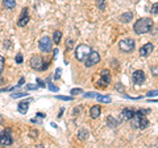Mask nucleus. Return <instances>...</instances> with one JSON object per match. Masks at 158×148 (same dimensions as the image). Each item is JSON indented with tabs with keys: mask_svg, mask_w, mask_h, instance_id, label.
Masks as SVG:
<instances>
[{
	"mask_svg": "<svg viewBox=\"0 0 158 148\" xmlns=\"http://www.w3.org/2000/svg\"><path fill=\"white\" fill-rule=\"evenodd\" d=\"M82 93H83V90H82L81 87L73 89V90H71V91H70V94H71V95H78V94H82Z\"/></svg>",
	"mask_w": 158,
	"mask_h": 148,
	"instance_id": "25",
	"label": "nucleus"
},
{
	"mask_svg": "<svg viewBox=\"0 0 158 148\" xmlns=\"http://www.w3.org/2000/svg\"><path fill=\"white\" fill-rule=\"evenodd\" d=\"M28 93H15V94H11V97H12L13 99L16 98H21V97H27Z\"/></svg>",
	"mask_w": 158,
	"mask_h": 148,
	"instance_id": "24",
	"label": "nucleus"
},
{
	"mask_svg": "<svg viewBox=\"0 0 158 148\" xmlns=\"http://www.w3.org/2000/svg\"><path fill=\"white\" fill-rule=\"evenodd\" d=\"M55 98H57V99H62V100H71V99H73V97H62V95H57Z\"/></svg>",
	"mask_w": 158,
	"mask_h": 148,
	"instance_id": "34",
	"label": "nucleus"
},
{
	"mask_svg": "<svg viewBox=\"0 0 158 148\" xmlns=\"http://www.w3.org/2000/svg\"><path fill=\"white\" fill-rule=\"evenodd\" d=\"M150 12L153 13V15H158V3H154L152 5V9H150Z\"/></svg>",
	"mask_w": 158,
	"mask_h": 148,
	"instance_id": "26",
	"label": "nucleus"
},
{
	"mask_svg": "<svg viewBox=\"0 0 158 148\" xmlns=\"http://www.w3.org/2000/svg\"><path fill=\"white\" fill-rule=\"evenodd\" d=\"M73 45H74V41H73V40H67L66 48H67V49H71V48H73Z\"/></svg>",
	"mask_w": 158,
	"mask_h": 148,
	"instance_id": "35",
	"label": "nucleus"
},
{
	"mask_svg": "<svg viewBox=\"0 0 158 148\" xmlns=\"http://www.w3.org/2000/svg\"><path fill=\"white\" fill-rule=\"evenodd\" d=\"M28 23H29V13H28V8L25 7L21 11V15L19 17V20H17V25L19 27H25Z\"/></svg>",
	"mask_w": 158,
	"mask_h": 148,
	"instance_id": "11",
	"label": "nucleus"
},
{
	"mask_svg": "<svg viewBox=\"0 0 158 148\" xmlns=\"http://www.w3.org/2000/svg\"><path fill=\"white\" fill-rule=\"evenodd\" d=\"M133 114H134V110H132V109H123V111H121V114H120L121 122L131 120L132 117H133Z\"/></svg>",
	"mask_w": 158,
	"mask_h": 148,
	"instance_id": "13",
	"label": "nucleus"
},
{
	"mask_svg": "<svg viewBox=\"0 0 158 148\" xmlns=\"http://www.w3.org/2000/svg\"><path fill=\"white\" fill-rule=\"evenodd\" d=\"M38 85H27V90H37Z\"/></svg>",
	"mask_w": 158,
	"mask_h": 148,
	"instance_id": "36",
	"label": "nucleus"
},
{
	"mask_svg": "<svg viewBox=\"0 0 158 148\" xmlns=\"http://www.w3.org/2000/svg\"><path fill=\"white\" fill-rule=\"evenodd\" d=\"M98 62H100V54L98 52H95V50H91L90 54L87 56V58L84 60L86 67H92V66H95Z\"/></svg>",
	"mask_w": 158,
	"mask_h": 148,
	"instance_id": "6",
	"label": "nucleus"
},
{
	"mask_svg": "<svg viewBox=\"0 0 158 148\" xmlns=\"http://www.w3.org/2000/svg\"><path fill=\"white\" fill-rule=\"evenodd\" d=\"M53 42L57 45H59V42H61V40H62V32L61 31H55L54 32V35H53Z\"/></svg>",
	"mask_w": 158,
	"mask_h": 148,
	"instance_id": "17",
	"label": "nucleus"
},
{
	"mask_svg": "<svg viewBox=\"0 0 158 148\" xmlns=\"http://www.w3.org/2000/svg\"><path fill=\"white\" fill-rule=\"evenodd\" d=\"M118 48L124 53H132L136 48V41L133 38H125L118 42Z\"/></svg>",
	"mask_w": 158,
	"mask_h": 148,
	"instance_id": "4",
	"label": "nucleus"
},
{
	"mask_svg": "<svg viewBox=\"0 0 158 148\" xmlns=\"http://www.w3.org/2000/svg\"><path fill=\"white\" fill-rule=\"evenodd\" d=\"M146 113H149V110H137L134 111L133 117L131 119V123L133 128H140V130H145L149 126V120L146 118Z\"/></svg>",
	"mask_w": 158,
	"mask_h": 148,
	"instance_id": "1",
	"label": "nucleus"
},
{
	"mask_svg": "<svg viewBox=\"0 0 158 148\" xmlns=\"http://www.w3.org/2000/svg\"><path fill=\"white\" fill-rule=\"evenodd\" d=\"M132 81L136 85H142L145 82V71L144 70H136L133 74H132Z\"/></svg>",
	"mask_w": 158,
	"mask_h": 148,
	"instance_id": "10",
	"label": "nucleus"
},
{
	"mask_svg": "<svg viewBox=\"0 0 158 148\" xmlns=\"http://www.w3.org/2000/svg\"><path fill=\"white\" fill-rule=\"evenodd\" d=\"M107 123H108L109 127H113V128L118 126V122H117V120H115V118H113V117H108V118H107Z\"/></svg>",
	"mask_w": 158,
	"mask_h": 148,
	"instance_id": "19",
	"label": "nucleus"
},
{
	"mask_svg": "<svg viewBox=\"0 0 158 148\" xmlns=\"http://www.w3.org/2000/svg\"><path fill=\"white\" fill-rule=\"evenodd\" d=\"M146 95H148L149 98H152V97H157L158 95V90H150V91H148Z\"/></svg>",
	"mask_w": 158,
	"mask_h": 148,
	"instance_id": "28",
	"label": "nucleus"
},
{
	"mask_svg": "<svg viewBox=\"0 0 158 148\" xmlns=\"http://www.w3.org/2000/svg\"><path fill=\"white\" fill-rule=\"evenodd\" d=\"M38 48L44 53H50L53 49V40L50 38L49 36H44V37L38 41Z\"/></svg>",
	"mask_w": 158,
	"mask_h": 148,
	"instance_id": "5",
	"label": "nucleus"
},
{
	"mask_svg": "<svg viewBox=\"0 0 158 148\" xmlns=\"http://www.w3.org/2000/svg\"><path fill=\"white\" fill-rule=\"evenodd\" d=\"M152 74L153 75H158V67H152Z\"/></svg>",
	"mask_w": 158,
	"mask_h": 148,
	"instance_id": "38",
	"label": "nucleus"
},
{
	"mask_svg": "<svg viewBox=\"0 0 158 148\" xmlns=\"http://www.w3.org/2000/svg\"><path fill=\"white\" fill-rule=\"evenodd\" d=\"M3 5L5 7V9H13L16 7V0H4Z\"/></svg>",
	"mask_w": 158,
	"mask_h": 148,
	"instance_id": "18",
	"label": "nucleus"
},
{
	"mask_svg": "<svg viewBox=\"0 0 158 148\" xmlns=\"http://www.w3.org/2000/svg\"><path fill=\"white\" fill-rule=\"evenodd\" d=\"M4 57L3 56H0V74L3 73V70H4Z\"/></svg>",
	"mask_w": 158,
	"mask_h": 148,
	"instance_id": "27",
	"label": "nucleus"
},
{
	"mask_svg": "<svg viewBox=\"0 0 158 148\" xmlns=\"http://www.w3.org/2000/svg\"><path fill=\"white\" fill-rule=\"evenodd\" d=\"M48 86H49V89L52 90V91H58V87H57L54 84H52V82H48Z\"/></svg>",
	"mask_w": 158,
	"mask_h": 148,
	"instance_id": "30",
	"label": "nucleus"
},
{
	"mask_svg": "<svg viewBox=\"0 0 158 148\" xmlns=\"http://www.w3.org/2000/svg\"><path fill=\"white\" fill-rule=\"evenodd\" d=\"M90 52H91V48H90L88 45L81 44L77 49H75V58L82 62V61H84L86 58H87V56L90 54Z\"/></svg>",
	"mask_w": 158,
	"mask_h": 148,
	"instance_id": "3",
	"label": "nucleus"
},
{
	"mask_svg": "<svg viewBox=\"0 0 158 148\" xmlns=\"http://www.w3.org/2000/svg\"><path fill=\"white\" fill-rule=\"evenodd\" d=\"M61 73H62V69L58 67V69L55 70V74H54V79H59L61 78Z\"/></svg>",
	"mask_w": 158,
	"mask_h": 148,
	"instance_id": "31",
	"label": "nucleus"
},
{
	"mask_svg": "<svg viewBox=\"0 0 158 148\" xmlns=\"http://www.w3.org/2000/svg\"><path fill=\"white\" fill-rule=\"evenodd\" d=\"M100 114H102V107H100L99 104H94V106L90 109V117H91L92 119L99 118Z\"/></svg>",
	"mask_w": 158,
	"mask_h": 148,
	"instance_id": "14",
	"label": "nucleus"
},
{
	"mask_svg": "<svg viewBox=\"0 0 158 148\" xmlns=\"http://www.w3.org/2000/svg\"><path fill=\"white\" fill-rule=\"evenodd\" d=\"M28 110H29V102L28 100H23V102H20L17 104V111H19L20 114H27Z\"/></svg>",
	"mask_w": 158,
	"mask_h": 148,
	"instance_id": "15",
	"label": "nucleus"
},
{
	"mask_svg": "<svg viewBox=\"0 0 158 148\" xmlns=\"http://www.w3.org/2000/svg\"><path fill=\"white\" fill-rule=\"evenodd\" d=\"M153 28V20L149 17H141L134 23L133 25V31L136 35H145L149 33Z\"/></svg>",
	"mask_w": 158,
	"mask_h": 148,
	"instance_id": "2",
	"label": "nucleus"
},
{
	"mask_svg": "<svg viewBox=\"0 0 158 148\" xmlns=\"http://www.w3.org/2000/svg\"><path fill=\"white\" fill-rule=\"evenodd\" d=\"M44 62H45V60L42 58L41 56H33V57L30 58V61H29V65H30L32 69L42 71V67H44Z\"/></svg>",
	"mask_w": 158,
	"mask_h": 148,
	"instance_id": "9",
	"label": "nucleus"
},
{
	"mask_svg": "<svg viewBox=\"0 0 158 148\" xmlns=\"http://www.w3.org/2000/svg\"><path fill=\"white\" fill-rule=\"evenodd\" d=\"M153 50H154V45L150 44V42H148V44L142 45L141 48H140V56H141V57H148Z\"/></svg>",
	"mask_w": 158,
	"mask_h": 148,
	"instance_id": "12",
	"label": "nucleus"
},
{
	"mask_svg": "<svg viewBox=\"0 0 158 148\" xmlns=\"http://www.w3.org/2000/svg\"><path fill=\"white\" fill-rule=\"evenodd\" d=\"M24 82H25V79H24V78H20V81H19V84H17L16 87H20V86H23Z\"/></svg>",
	"mask_w": 158,
	"mask_h": 148,
	"instance_id": "37",
	"label": "nucleus"
},
{
	"mask_svg": "<svg viewBox=\"0 0 158 148\" xmlns=\"http://www.w3.org/2000/svg\"><path fill=\"white\" fill-rule=\"evenodd\" d=\"M12 144H13V139H12V135H11V130L5 128L4 131L0 133V146L7 147V146H12Z\"/></svg>",
	"mask_w": 158,
	"mask_h": 148,
	"instance_id": "8",
	"label": "nucleus"
},
{
	"mask_svg": "<svg viewBox=\"0 0 158 148\" xmlns=\"http://www.w3.org/2000/svg\"><path fill=\"white\" fill-rule=\"evenodd\" d=\"M111 71L108 69H104L102 73H100V79L98 82V87H107L109 84H111Z\"/></svg>",
	"mask_w": 158,
	"mask_h": 148,
	"instance_id": "7",
	"label": "nucleus"
},
{
	"mask_svg": "<svg viewBox=\"0 0 158 148\" xmlns=\"http://www.w3.org/2000/svg\"><path fill=\"white\" fill-rule=\"evenodd\" d=\"M78 136L82 140H86V139H87V136H88V131H87V130H81L79 133H78Z\"/></svg>",
	"mask_w": 158,
	"mask_h": 148,
	"instance_id": "21",
	"label": "nucleus"
},
{
	"mask_svg": "<svg viewBox=\"0 0 158 148\" xmlns=\"http://www.w3.org/2000/svg\"><path fill=\"white\" fill-rule=\"evenodd\" d=\"M132 19H133V13L132 12H125L120 16V21L121 23H129Z\"/></svg>",
	"mask_w": 158,
	"mask_h": 148,
	"instance_id": "16",
	"label": "nucleus"
},
{
	"mask_svg": "<svg viewBox=\"0 0 158 148\" xmlns=\"http://www.w3.org/2000/svg\"><path fill=\"white\" fill-rule=\"evenodd\" d=\"M115 87H116V90H117L118 93H121V94H124V93H125V87H124V85H123V84H120V82H117Z\"/></svg>",
	"mask_w": 158,
	"mask_h": 148,
	"instance_id": "23",
	"label": "nucleus"
},
{
	"mask_svg": "<svg viewBox=\"0 0 158 148\" xmlns=\"http://www.w3.org/2000/svg\"><path fill=\"white\" fill-rule=\"evenodd\" d=\"M36 115H37L38 118H45V114H44V113H37Z\"/></svg>",
	"mask_w": 158,
	"mask_h": 148,
	"instance_id": "39",
	"label": "nucleus"
},
{
	"mask_svg": "<svg viewBox=\"0 0 158 148\" xmlns=\"http://www.w3.org/2000/svg\"><path fill=\"white\" fill-rule=\"evenodd\" d=\"M106 7H107L106 0H98V8L100 11H106Z\"/></svg>",
	"mask_w": 158,
	"mask_h": 148,
	"instance_id": "22",
	"label": "nucleus"
},
{
	"mask_svg": "<svg viewBox=\"0 0 158 148\" xmlns=\"http://www.w3.org/2000/svg\"><path fill=\"white\" fill-rule=\"evenodd\" d=\"M16 64H23V56H21V53H17L16 54Z\"/></svg>",
	"mask_w": 158,
	"mask_h": 148,
	"instance_id": "32",
	"label": "nucleus"
},
{
	"mask_svg": "<svg viewBox=\"0 0 158 148\" xmlns=\"http://www.w3.org/2000/svg\"><path fill=\"white\" fill-rule=\"evenodd\" d=\"M98 95H99L98 93H86V94H84L86 98H96Z\"/></svg>",
	"mask_w": 158,
	"mask_h": 148,
	"instance_id": "29",
	"label": "nucleus"
},
{
	"mask_svg": "<svg viewBox=\"0 0 158 148\" xmlns=\"http://www.w3.org/2000/svg\"><path fill=\"white\" fill-rule=\"evenodd\" d=\"M96 99H98L99 102H102V103H109V102H111V98H109V97H107V95H100V94H99L98 97H96Z\"/></svg>",
	"mask_w": 158,
	"mask_h": 148,
	"instance_id": "20",
	"label": "nucleus"
},
{
	"mask_svg": "<svg viewBox=\"0 0 158 148\" xmlns=\"http://www.w3.org/2000/svg\"><path fill=\"white\" fill-rule=\"evenodd\" d=\"M37 85H38V87H46V84L40 78H37Z\"/></svg>",
	"mask_w": 158,
	"mask_h": 148,
	"instance_id": "33",
	"label": "nucleus"
}]
</instances>
